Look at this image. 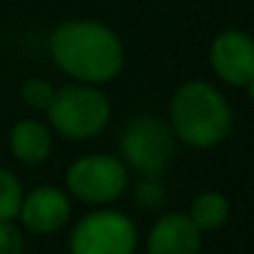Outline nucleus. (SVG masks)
Wrapping results in <instances>:
<instances>
[{
    "label": "nucleus",
    "mask_w": 254,
    "mask_h": 254,
    "mask_svg": "<svg viewBox=\"0 0 254 254\" xmlns=\"http://www.w3.org/2000/svg\"><path fill=\"white\" fill-rule=\"evenodd\" d=\"M49 54L61 71L89 85L110 83L125 65V49L114 29L98 20H65L49 36Z\"/></svg>",
    "instance_id": "1"
},
{
    "label": "nucleus",
    "mask_w": 254,
    "mask_h": 254,
    "mask_svg": "<svg viewBox=\"0 0 254 254\" xmlns=\"http://www.w3.org/2000/svg\"><path fill=\"white\" fill-rule=\"evenodd\" d=\"M172 131L190 147L210 149L223 143L234 125V114L225 96L205 80H188L170 101Z\"/></svg>",
    "instance_id": "2"
},
{
    "label": "nucleus",
    "mask_w": 254,
    "mask_h": 254,
    "mask_svg": "<svg viewBox=\"0 0 254 254\" xmlns=\"http://www.w3.org/2000/svg\"><path fill=\"white\" fill-rule=\"evenodd\" d=\"M45 112L52 127L61 136L71 140H89L107 127L112 105L101 89L87 83L56 89Z\"/></svg>",
    "instance_id": "3"
},
{
    "label": "nucleus",
    "mask_w": 254,
    "mask_h": 254,
    "mask_svg": "<svg viewBox=\"0 0 254 254\" xmlns=\"http://www.w3.org/2000/svg\"><path fill=\"white\" fill-rule=\"evenodd\" d=\"M138 230L123 212L98 210L83 216L69 234L71 254H134Z\"/></svg>",
    "instance_id": "4"
},
{
    "label": "nucleus",
    "mask_w": 254,
    "mask_h": 254,
    "mask_svg": "<svg viewBox=\"0 0 254 254\" xmlns=\"http://www.w3.org/2000/svg\"><path fill=\"white\" fill-rule=\"evenodd\" d=\"M174 131L158 116H138L125 125L121 134V154L143 176H158L174 152Z\"/></svg>",
    "instance_id": "5"
},
{
    "label": "nucleus",
    "mask_w": 254,
    "mask_h": 254,
    "mask_svg": "<svg viewBox=\"0 0 254 254\" xmlns=\"http://www.w3.org/2000/svg\"><path fill=\"white\" fill-rule=\"evenodd\" d=\"M129 174L123 161L110 154L80 156L67 167L65 185L76 198L94 205L112 203L123 196Z\"/></svg>",
    "instance_id": "6"
},
{
    "label": "nucleus",
    "mask_w": 254,
    "mask_h": 254,
    "mask_svg": "<svg viewBox=\"0 0 254 254\" xmlns=\"http://www.w3.org/2000/svg\"><path fill=\"white\" fill-rule=\"evenodd\" d=\"M210 63L228 85H248L254 78V38L241 29L221 31L210 45Z\"/></svg>",
    "instance_id": "7"
},
{
    "label": "nucleus",
    "mask_w": 254,
    "mask_h": 254,
    "mask_svg": "<svg viewBox=\"0 0 254 254\" xmlns=\"http://www.w3.org/2000/svg\"><path fill=\"white\" fill-rule=\"evenodd\" d=\"M22 225L34 234H54L69 221L71 203L67 194L56 185H40L22 198L20 205Z\"/></svg>",
    "instance_id": "8"
},
{
    "label": "nucleus",
    "mask_w": 254,
    "mask_h": 254,
    "mask_svg": "<svg viewBox=\"0 0 254 254\" xmlns=\"http://www.w3.org/2000/svg\"><path fill=\"white\" fill-rule=\"evenodd\" d=\"M201 234L188 214L172 212L152 225L147 234V254H198Z\"/></svg>",
    "instance_id": "9"
},
{
    "label": "nucleus",
    "mask_w": 254,
    "mask_h": 254,
    "mask_svg": "<svg viewBox=\"0 0 254 254\" xmlns=\"http://www.w3.org/2000/svg\"><path fill=\"white\" fill-rule=\"evenodd\" d=\"M9 149L25 165H40L52 154V131L40 121L22 119L9 131Z\"/></svg>",
    "instance_id": "10"
},
{
    "label": "nucleus",
    "mask_w": 254,
    "mask_h": 254,
    "mask_svg": "<svg viewBox=\"0 0 254 254\" xmlns=\"http://www.w3.org/2000/svg\"><path fill=\"white\" fill-rule=\"evenodd\" d=\"M190 219L201 232H214L223 228L230 216V201L221 192H203L190 205Z\"/></svg>",
    "instance_id": "11"
},
{
    "label": "nucleus",
    "mask_w": 254,
    "mask_h": 254,
    "mask_svg": "<svg viewBox=\"0 0 254 254\" xmlns=\"http://www.w3.org/2000/svg\"><path fill=\"white\" fill-rule=\"evenodd\" d=\"M22 198V183L11 170L0 165V221H13L18 219Z\"/></svg>",
    "instance_id": "12"
},
{
    "label": "nucleus",
    "mask_w": 254,
    "mask_h": 254,
    "mask_svg": "<svg viewBox=\"0 0 254 254\" xmlns=\"http://www.w3.org/2000/svg\"><path fill=\"white\" fill-rule=\"evenodd\" d=\"M54 94H56V89L52 87V83L45 78H38V76L27 78L20 87L22 103H25L27 107H31V110H47Z\"/></svg>",
    "instance_id": "13"
},
{
    "label": "nucleus",
    "mask_w": 254,
    "mask_h": 254,
    "mask_svg": "<svg viewBox=\"0 0 254 254\" xmlns=\"http://www.w3.org/2000/svg\"><path fill=\"white\" fill-rule=\"evenodd\" d=\"M136 198L143 207L152 210V207H161L163 201H165V188L158 181V176H145L138 183V190H136Z\"/></svg>",
    "instance_id": "14"
},
{
    "label": "nucleus",
    "mask_w": 254,
    "mask_h": 254,
    "mask_svg": "<svg viewBox=\"0 0 254 254\" xmlns=\"http://www.w3.org/2000/svg\"><path fill=\"white\" fill-rule=\"evenodd\" d=\"M25 234L13 221H0V254H22Z\"/></svg>",
    "instance_id": "15"
},
{
    "label": "nucleus",
    "mask_w": 254,
    "mask_h": 254,
    "mask_svg": "<svg viewBox=\"0 0 254 254\" xmlns=\"http://www.w3.org/2000/svg\"><path fill=\"white\" fill-rule=\"evenodd\" d=\"M246 87H248V96H250V101L254 103V78L250 80V83H248L246 85Z\"/></svg>",
    "instance_id": "16"
}]
</instances>
